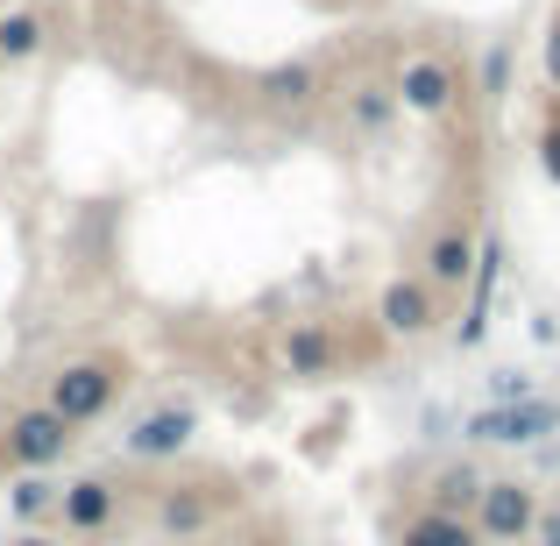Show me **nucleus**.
I'll return each instance as SVG.
<instances>
[{"instance_id":"obj_15","label":"nucleus","mask_w":560,"mask_h":546,"mask_svg":"<svg viewBox=\"0 0 560 546\" xmlns=\"http://www.w3.org/2000/svg\"><path fill=\"white\" fill-rule=\"evenodd\" d=\"M206 525H213V504H206L199 490H164V497H156V533H171V539H199Z\"/></svg>"},{"instance_id":"obj_2","label":"nucleus","mask_w":560,"mask_h":546,"mask_svg":"<svg viewBox=\"0 0 560 546\" xmlns=\"http://www.w3.org/2000/svg\"><path fill=\"white\" fill-rule=\"evenodd\" d=\"M114 397H121V369H114L107 356H85V362H65L50 376V411L65 426H93L114 411Z\"/></svg>"},{"instance_id":"obj_1","label":"nucleus","mask_w":560,"mask_h":546,"mask_svg":"<svg viewBox=\"0 0 560 546\" xmlns=\"http://www.w3.org/2000/svg\"><path fill=\"white\" fill-rule=\"evenodd\" d=\"M468 440L482 448H539V440L560 433V397H518V405H482L462 419Z\"/></svg>"},{"instance_id":"obj_18","label":"nucleus","mask_w":560,"mask_h":546,"mask_svg":"<svg viewBox=\"0 0 560 546\" xmlns=\"http://www.w3.org/2000/svg\"><path fill=\"white\" fill-rule=\"evenodd\" d=\"M348 114H355V128H370V136H383V128H390L405 107H397V85H355Z\"/></svg>"},{"instance_id":"obj_24","label":"nucleus","mask_w":560,"mask_h":546,"mask_svg":"<svg viewBox=\"0 0 560 546\" xmlns=\"http://www.w3.org/2000/svg\"><path fill=\"white\" fill-rule=\"evenodd\" d=\"M14 546H57V539H50V533H22Z\"/></svg>"},{"instance_id":"obj_21","label":"nucleus","mask_w":560,"mask_h":546,"mask_svg":"<svg viewBox=\"0 0 560 546\" xmlns=\"http://www.w3.org/2000/svg\"><path fill=\"white\" fill-rule=\"evenodd\" d=\"M539 171H547V178L560 185V114H553L547 128H539Z\"/></svg>"},{"instance_id":"obj_13","label":"nucleus","mask_w":560,"mask_h":546,"mask_svg":"<svg viewBox=\"0 0 560 546\" xmlns=\"http://www.w3.org/2000/svg\"><path fill=\"white\" fill-rule=\"evenodd\" d=\"M57 497H65V490H57V483L43 476V468H22V476L8 483V511L28 525V533H36L43 519H57Z\"/></svg>"},{"instance_id":"obj_22","label":"nucleus","mask_w":560,"mask_h":546,"mask_svg":"<svg viewBox=\"0 0 560 546\" xmlns=\"http://www.w3.org/2000/svg\"><path fill=\"white\" fill-rule=\"evenodd\" d=\"M539 71H547V85L560 93V14L547 22V43H539Z\"/></svg>"},{"instance_id":"obj_20","label":"nucleus","mask_w":560,"mask_h":546,"mask_svg":"<svg viewBox=\"0 0 560 546\" xmlns=\"http://www.w3.org/2000/svg\"><path fill=\"white\" fill-rule=\"evenodd\" d=\"M518 397H539L533 376H525V369H497L490 376V405H518Z\"/></svg>"},{"instance_id":"obj_5","label":"nucleus","mask_w":560,"mask_h":546,"mask_svg":"<svg viewBox=\"0 0 560 546\" xmlns=\"http://www.w3.org/2000/svg\"><path fill=\"white\" fill-rule=\"evenodd\" d=\"M191 440H199V411L191 405H156L121 433V454L128 462H178Z\"/></svg>"},{"instance_id":"obj_11","label":"nucleus","mask_w":560,"mask_h":546,"mask_svg":"<svg viewBox=\"0 0 560 546\" xmlns=\"http://www.w3.org/2000/svg\"><path fill=\"white\" fill-rule=\"evenodd\" d=\"M468 277H476V234L468 228H440L433 242H425V284L433 291H462Z\"/></svg>"},{"instance_id":"obj_7","label":"nucleus","mask_w":560,"mask_h":546,"mask_svg":"<svg viewBox=\"0 0 560 546\" xmlns=\"http://www.w3.org/2000/svg\"><path fill=\"white\" fill-rule=\"evenodd\" d=\"M454 100H462V71H454L447 57H405V71H397V107L440 121V114H454Z\"/></svg>"},{"instance_id":"obj_3","label":"nucleus","mask_w":560,"mask_h":546,"mask_svg":"<svg viewBox=\"0 0 560 546\" xmlns=\"http://www.w3.org/2000/svg\"><path fill=\"white\" fill-rule=\"evenodd\" d=\"M533 525H539L533 483H518V476H490V483H482V497H476V533L490 539V546L533 539Z\"/></svg>"},{"instance_id":"obj_12","label":"nucleus","mask_w":560,"mask_h":546,"mask_svg":"<svg viewBox=\"0 0 560 546\" xmlns=\"http://www.w3.org/2000/svg\"><path fill=\"white\" fill-rule=\"evenodd\" d=\"M256 85H262V100H270V107H313L327 79H319L313 57H291V65H270Z\"/></svg>"},{"instance_id":"obj_6","label":"nucleus","mask_w":560,"mask_h":546,"mask_svg":"<svg viewBox=\"0 0 560 546\" xmlns=\"http://www.w3.org/2000/svg\"><path fill=\"white\" fill-rule=\"evenodd\" d=\"M433 320H440V291L425 277H390L376 291V327L390 341H419V334H433Z\"/></svg>"},{"instance_id":"obj_23","label":"nucleus","mask_w":560,"mask_h":546,"mask_svg":"<svg viewBox=\"0 0 560 546\" xmlns=\"http://www.w3.org/2000/svg\"><path fill=\"white\" fill-rule=\"evenodd\" d=\"M533 539H539V546H560V504H547V511H539V525H533Z\"/></svg>"},{"instance_id":"obj_14","label":"nucleus","mask_w":560,"mask_h":546,"mask_svg":"<svg viewBox=\"0 0 560 546\" xmlns=\"http://www.w3.org/2000/svg\"><path fill=\"white\" fill-rule=\"evenodd\" d=\"M397 546H490L476 533V519H447V511H419V519L397 533Z\"/></svg>"},{"instance_id":"obj_10","label":"nucleus","mask_w":560,"mask_h":546,"mask_svg":"<svg viewBox=\"0 0 560 546\" xmlns=\"http://www.w3.org/2000/svg\"><path fill=\"white\" fill-rule=\"evenodd\" d=\"M284 369L299 383H319V376H334L341 369V341H334L319 320H299V327L284 334Z\"/></svg>"},{"instance_id":"obj_4","label":"nucleus","mask_w":560,"mask_h":546,"mask_svg":"<svg viewBox=\"0 0 560 546\" xmlns=\"http://www.w3.org/2000/svg\"><path fill=\"white\" fill-rule=\"evenodd\" d=\"M71 440H79V426H65L50 405H28V411H14V419H8V462L43 468V476H50V468L71 454Z\"/></svg>"},{"instance_id":"obj_16","label":"nucleus","mask_w":560,"mask_h":546,"mask_svg":"<svg viewBox=\"0 0 560 546\" xmlns=\"http://www.w3.org/2000/svg\"><path fill=\"white\" fill-rule=\"evenodd\" d=\"M482 483H490V476H476L468 462L440 468V476H433V504H425V511H447V519H476V497H482Z\"/></svg>"},{"instance_id":"obj_17","label":"nucleus","mask_w":560,"mask_h":546,"mask_svg":"<svg viewBox=\"0 0 560 546\" xmlns=\"http://www.w3.org/2000/svg\"><path fill=\"white\" fill-rule=\"evenodd\" d=\"M36 50H43V14H28V8L0 14V65H28Z\"/></svg>"},{"instance_id":"obj_9","label":"nucleus","mask_w":560,"mask_h":546,"mask_svg":"<svg viewBox=\"0 0 560 546\" xmlns=\"http://www.w3.org/2000/svg\"><path fill=\"white\" fill-rule=\"evenodd\" d=\"M114 511H121V490H114L107 476H79V483H65V497H57V525L65 533H107L114 525Z\"/></svg>"},{"instance_id":"obj_19","label":"nucleus","mask_w":560,"mask_h":546,"mask_svg":"<svg viewBox=\"0 0 560 546\" xmlns=\"http://www.w3.org/2000/svg\"><path fill=\"white\" fill-rule=\"evenodd\" d=\"M482 93L490 100L511 93V43H490V57H482Z\"/></svg>"},{"instance_id":"obj_8","label":"nucleus","mask_w":560,"mask_h":546,"mask_svg":"<svg viewBox=\"0 0 560 546\" xmlns=\"http://www.w3.org/2000/svg\"><path fill=\"white\" fill-rule=\"evenodd\" d=\"M497 284H504V234H482V242H476V277H468V313H462V327H454V341H462V348H482Z\"/></svg>"}]
</instances>
